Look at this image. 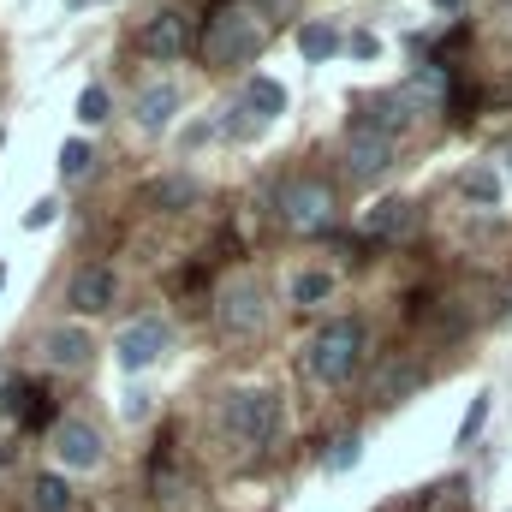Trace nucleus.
<instances>
[{"label":"nucleus","instance_id":"obj_22","mask_svg":"<svg viewBox=\"0 0 512 512\" xmlns=\"http://www.w3.org/2000/svg\"><path fill=\"white\" fill-rule=\"evenodd\" d=\"M90 161H96V155H90V143H78V137L60 149V173H66V179H84V173H90Z\"/></svg>","mask_w":512,"mask_h":512},{"label":"nucleus","instance_id":"obj_25","mask_svg":"<svg viewBox=\"0 0 512 512\" xmlns=\"http://www.w3.org/2000/svg\"><path fill=\"white\" fill-rule=\"evenodd\" d=\"M483 417H489V393H477V399H471V411H465V423H459V447H471V441H477Z\"/></svg>","mask_w":512,"mask_h":512},{"label":"nucleus","instance_id":"obj_18","mask_svg":"<svg viewBox=\"0 0 512 512\" xmlns=\"http://www.w3.org/2000/svg\"><path fill=\"white\" fill-rule=\"evenodd\" d=\"M298 48H304V60H328V54H340V30L334 24H304Z\"/></svg>","mask_w":512,"mask_h":512},{"label":"nucleus","instance_id":"obj_16","mask_svg":"<svg viewBox=\"0 0 512 512\" xmlns=\"http://www.w3.org/2000/svg\"><path fill=\"white\" fill-rule=\"evenodd\" d=\"M417 382H423V370H417V364H387L382 376H376V399H382V405H399Z\"/></svg>","mask_w":512,"mask_h":512},{"label":"nucleus","instance_id":"obj_3","mask_svg":"<svg viewBox=\"0 0 512 512\" xmlns=\"http://www.w3.org/2000/svg\"><path fill=\"white\" fill-rule=\"evenodd\" d=\"M203 54H209V66H245L262 54V18H256L251 6H221L215 18H209V36H203Z\"/></svg>","mask_w":512,"mask_h":512},{"label":"nucleus","instance_id":"obj_1","mask_svg":"<svg viewBox=\"0 0 512 512\" xmlns=\"http://www.w3.org/2000/svg\"><path fill=\"white\" fill-rule=\"evenodd\" d=\"M364 346H370V334H364V322H352V316H334L328 328H316V340H310V352H304V364H310V376L322 387H340L358 376V364H364Z\"/></svg>","mask_w":512,"mask_h":512},{"label":"nucleus","instance_id":"obj_20","mask_svg":"<svg viewBox=\"0 0 512 512\" xmlns=\"http://www.w3.org/2000/svg\"><path fill=\"white\" fill-rule=\"evenodd\" d=\"M328 292H334V274L328 268H310V274L292 280V304H322Z\"/></svg>","mask_w":512,"mask_h":512},{"label":"nucleus","instance_id":"obj_30","mask_svg":"<svg viewBox=\"0 0 512 512\" xmlns=\"http://www.w3.org/2000/svg\"><path fill=\"white\" fill-rule=\"evenodd\" d=\"M0 286H6V262H0Z\"/></svg>","mask_w":512,"mask_h":512},{"label":"nucleus","instance_id":"obj_7","mask_svg":"<svg viewBox=\"0 0 512 512\" xmlns=\"http://www.w3.org/2000/svg\"><path fill=\"white\" fill-rule=\"evenodd\" d=\"M54 459L66 471H96L108 459V447H102V435L84 417H66V423H54Z\"/></svg>","mask_w":512,"mask_h":512},{"label":"nucleus","instance_id":"obj_15","mask_svg":"<svg viewBox=\"0 0 512 512\" xmlns=\"http://www.w3.org/2000/svg\"><path fill=\"white\" fill-rule=\"evenodd\" d=\"M245 114H256V120L286 114V90H280L274 78H251V84H245Z\"/></svg>","mask_w":512,"mask_h":512},{"label":"nucleus","instance_id":"obj_27","mask_svg":"<svg viewBox=\"0 0 512 512\" xmlns=\"http://www.w3.org/2000/svg\"><path fill=\"white\" fill-rule=\"evenodd\" d=\"M126 417H131V423H143V417H149V393H131V399H126Z\"/></svg>","mask_w":512,"mask_h":512},{"label":"nucleus","instance_id":"obj_12","mask_svg":"<svg viewBox=\"0 0 512 512\" xmlns=\"http://www.w3.org/2000/svg\"><path fill=\"white\" fill-rule=\"evenodd\" d=\"M179 114V84H143L137 90V126L143 131H167Z\"/></svg>","mask_w":512,"mask_h":512},{"label":"nucleus","instance_id":"obj_6","mask_svg":"<svg viewBox=\"0 0 512 512\" xmlns=\"http://www.w3.org/2000/svg\"><path fill=\"white\" fill-rule=\"evenodd\" d=\"M346 173L358 179V185H370V179H382L387 167H393V137L387 131H376L370 120H352V131H346Z\"/></svg>","mask_w":512,"mask_h":512},{"label":"nucleus","instance_id":"obj_17","mask_svg":"<svg viewBox=\"0 0 512 512\" xmlns=\"http://www.w3.org/2000/svg\"><path fill=\"white\" fill-rule=\"evenodd\" d=\"M465 197H471L477 209H501V173H495V167H471V173H465Z\"/></svg>","mask_w":512,"mask_h":512},{"label":"nucleus","instance_id":"obj_14","mask_svg":"<svg viewBox=\"0 0 512 512\" xmlns=\"http://www.w3.org/2000/svg\"><path fill=\"white\" fill-rule=\"evenodd\" d=\"M143 197H149V209H167V215H173V209H185V203H197V179H185V173H173V179H155V185H149Z\"/></svg>","mask_w":512,"mask_h":512},{"label":"nucleus","instance_id":"obj_23","mask_svg":"<svg viewBox=\"0 0 512 512\" xmlns=\"http://www.w3.org/2000/svg\"><path fill=\"white\" fill-rule=\"evenodd\" d=\"M364 459V435H346V441H334V453H328V471L340 477V471H352Z\"/></svg>","mask_w":512,"mask_h":512},{"label":"nucleus","instance_id":"obj_19","mask_svg":"<svg viewBox=\"0 0 512 512\" xmlns=\"http://www.w3.org/2000/svg\"><path fill=\"white\" fill-rule=\"evenodd\" d=\"M30 507H36V512H72V489H66L60 477H36Z\"/></svg>","mask_w":512,"mask_h":512},{"label":"nucleus","instance_id":"obj_24","mask_svg":"<svg viewBox=\"0 0 512 512\" xmlns=\"http://www.w3.org/2000/svg\"><path fill=\"white\" fill-rule=\"evenodd\" d=\"M54 221H60V197H42V203L24 209V227H30V233H42V227H54Z\"/></svg>","mask_w":512,"mask_h":512},{"label":"nucleus","instance_id":"obj_9","mask_svg":"<svg viewBox=\"0 0 512 512\" xmlns=\"http://www.w3.org/2000/svg\"><path fill=\"white\" fill-rule=\"evenodd\" d=\"M185 42H191L185 12H155V18L143 24V36H137V48H143L149 60H179V54H185Z\"/></svg>","mask_w":512,"mask_h":512},{"label":"nucleus","instance_id":"obj_5","mask_svg":"<svg viewBox=\"0 0 512 512\" xmlns=\"http://www.w3.org/2000/svg\"><path fill=\"white\" fill-rule=\"evenodd\" d=\"M215 322H221V334H233V340H251L256 328L268 322V304H262V286H256L251 274H239L233 286H221V304H215Z\"/></svg>","mask_w":512,"mask_h":512},{"label":"nucleus","instance_id":"obj_26","mask_svg":"<svg viewBox=\"0 0 512 512\" xmlns=\"http://www.w3.org/2000/svg\"><path fill=\"white\" fill-rule=\"evenodd\" d=\"M346 48H352L358 60H376V54H382V42H376V30H352V42H346Z\"/></svg>","mask_w":512,"mask_h":512},{"label":"nucleus","instance_id":"obj_21","mask_svg":"<svg viewBox=\"0 0 512 512\" xmlns=\"http://www.w3.org/2000/svg\"><path fill=\"white\" fill-rule=\"evenodd\" d=\"M78 120H84V126H102V120H108V90H102V84H90V90L78 96Z\"/></svg>","mask_w":512,"mask_h":512},{"label":"nucleus","instance_id":"obj_13","mask_svg":"<svg viewBox=\"0 0 512 512\" xmlns=\"http://www.w3.org/2000/svg\"><path fill=\"white\" fill-rule=\"evenodd\" d=\"M411 227H417V209H411L405 197H382V203L364 215V233H370V239H405Z\"/></svg>","mask_w":512,"mask_h":512},{"label":"nucleus","instance_id":"obj_29","mask_svg":"<svg viewBox=\"0 0 512 512\" xmlns=\"http://www.w3.org/2000/svg\"><path fill=\"white\" fill-rule=\"evenodd\" d=\"M507 179H512V149H507Z\"/></svg>","mask_w":512,"mask_h":512},{"label":"nucleus","instance_id":"obj_10","mask_svg":"<svg viewBox=\"0 0 512 512\" xmlns=\"http://www.w3.org/2000/svg\"><path fill=\"white\" fill-rule=\"evenodd\" d=\"M66 304H72L78 316H96V310H108V304H114V268H108V262H90V268H78V274H72V286H66Z\"/></svg>","mask_w":512,"mask_h":512},{"label":"nucleus","instance_id":"obj_11","mask_svg":"<svg viewBox=\"0 0 512 512\" xmlns=\"http://www.w3.org/2000/svg\"><path fill=\"white\" fill-rule=\"evenodd\" d=\"M90 352H96V340H90V328H78V322H60V328L42 334V358H48L54 370H84Z\"/></svg>","mask_w":512,"mask_h":512},{"label":"nucleus","instance_id":"obj_4","mask_svg":"<svg viewBox=\"0 0 512 512\" xmlns=\"http://www.w3.org/2000/svg\"><path fill=\"white\" fill-rule=\"evenodd\" d=\"M274 215L292 233H328L334 227V191L322 179H286L274 191Z\"/></svg>","mask_w":512,"mask_h":512},{"label":"nucleus","instance_id":"obj_2","mask_svg":"<svg viewBox=\"0 0 512 512\" xmlns=\"http://www.w3.org/2000/svg\"><path fill=\"white\" fill-rule=\"evenodd\" d=\"M221 423H227L245 447H268V441H280V429H286V399H280L274 387H233V393L221 399Z\"/></svg>","mask_w":512,"mask_h":512},{"label":"nucleus","instance_id":"obj_28","mask_svg":"<svg viewBox=\"0 0 512 512\" xmlns=\"http://www.w3.org/2000/svg\"><path fill=\"white\" fill-rule=\"evenodd\" d=\"M435 6H441V12H453V6H459V0H435Z\"/></svg>","mask_w":512,"mask_h":512},{"label":"nucleus","instance_id":"obj_8","mask_svg":"<svg viewBox=\"0 0 512 512\" xmlns=\"http://www.w3.org/2000/svg\"><path fill=\"white\" fill-rule=\"evenodd\" d=\"M167 346H173V334H167V322H155V316H143V322L120 328V340H114V352H120L126 370H149Z\"/></svg>","mask_w":512,"mask_h":512}]
</instances>
